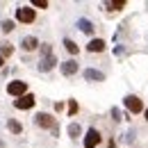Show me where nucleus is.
<instances>
[{
    "mask_svg": "<svg viewBox=\"0 0 148 148\" xmlns=\"http://www.w3.org/2000/svg\"><path fill=\"white\" fill-rule=\"evenodd\" d=\"M34 123H37L39 128H55V119L50 116V114H46V112H41V114H37L34 116Z\"/></svg>",
    "mask_w": 148,
    "mask_h": 148,
    "instance_id": "6",
    "label": "nucleus"
},
{
    "mask_svg": "<svg viewBox=\"0 0 148 148\" xmlns=\"http://www.w3.org/2000/svg\"><path fill=\"white\" fill-rule=\"evenodd\" d=\"M7 128H9V132H14V134H21V132H23V125H21L16 119H9V121H7Z\"/></svg>",
    "mask_w": 148,
    "mask_h": 148,
    "instance_id": "13",
    "label": "nucleus"
},
{
    "mask_svg": "<svg viewBox=\"0 0 148 148\" xmlns=\"http://www.w3.org/2000/svg\"><path fill=\"white\" fill-rule=\"evenodd\" d=\"M105 7H107L110 12H116V9H123L125 2H123V0H110V2H105Z\"/></svg>",
    "mask_w": 148,
    "mask_h": 148,
    "instance_id": "14",
    "label": "nucleus"
},
{
    "mask_svg": "<svg viewBox=\"0 0 148 148\" xmlns=\"http://www.w3.org/2000/svg\"><path fill=\"white\" fill-rule=\"evenodd\" d=\"M34 18H37V14L32 7H18L16 9V21H21V23H32Z\"/></svg>",
    "mask_w": 148,
    "mask_h": 148,
    "instance_id": "4",
    "label": "nucleus"
},
{
    "mask_svg": "<svg viewBox=\"0 0 148 148\" xmlns=\"http://www.w3.org/2000/svg\"><path fill=\"white\" fill-rule=\"evenodd\" d=\"M2 62H5V57H2V55H0V69H2Z\"/></svg>",
    "mask_w": 148,
    "mask_h": 148,
    "instance_id": "24",
    "label": "nucleus"
},
{
    "mask_svg": "<svg viewBox=\"0 0 148 148\" xmlns=\"http://www.w3.org/2000/svg\"><path fill=\"white\" fill-rule=\"evenodd\" d=\"M55 64H57V59L53 55H50V57H43V59L39 62V71H41V73H48V71L55 69Z\"/></svg>",
    "mask_w": 148,
    "mask_h": 148,
    "instance_id": "8",
    "label": "nucleus"
},
{
    "mask_svg": "<svg viewBox=\"0 0 148 148\" xmlns=\"http://www.w3.org/2000/svg\"><path fill=\"white\" fill-rule=\"evenodd\" d=\"M98 144H100V132L96 128H89L84 134V148H96Z\"/></svg>",
    "mask_w": 148,
    "mask_h": 148,
    "instance_id": "5",
    "label": "nucleus"
},
{
    "mask_svg": "<svg viewBox=\"0 0 148 148\" xmlns=\"http://www.w3.org/2000/svg\"><path fill=\"white\" fill-rule=\"evenodd\" d=\"M41 55H43V57H50V55H53V48H50V43H43V46H41Z\"/></svg>",
    "mask_w": 148,
    "mask_h": 148,
    "instance_id": "19",
    "label": "nucleus"
},
{
    "mask_svg": "<svg viewBox=\"0 0 148 148\" xmlns=\"http://www.w3.org/2000/svg\"><path fill=\"white\" fill-rule=\"evenodd\" d=\"M114 55H116V57L123 55V48H121V46H116V48H114Z\"/></svg>",
    "mask_w": 148,
    "mask_h": 148,
    "instance_id": "23",
    "label": "nucleus"
},
{
    "mask_svg": "<svg viewBox=\"0 0 148 148\" xmlns=\"http://www.w3.org/2000/svg\"><path fill=\"white\" fill-rule=\"evenodd\" d=\"M7 93H9V96H16V98L25 96V93H27V82H23V80L9 82V84H7Z\"/></svg>",
    "mask_w": 148,
    "mask_h": 148,
    "instance_id": "2",
    "label": "nucleus"
},
{
    "mask_svg": "<svg viewBox=\"0 0 148 148\" xmlns=\"http://www.w3.org/2000/svg\"><path fill=\"white\" fill-rule=\"evenodd\" d=\"M64 48L71 53V55H77L80 53V48H77V43L75 41H71V39H64Z\"/></svg>",
    "mask_w": 148,
    "mask_h": 148,
    "instance_id": "15",
    "label": "nucleus"
},
{
    "mask_svg": "<svg viewBox=\"0 0 148 148\" xmlns=\"http://www.w3.org/2000/svg\"><path fill=\"white\" fill-rule=\"evenodd\" d=\"M84 80H89V82H103L105 80V73L103 71H96V69H84Z\"/></svg>",
    "mask_w": 148,
    "mask_h": 148,
    "instance_id": "7",
    "label": "nucleus"
},
{
    "mask_svg": "<svg viewBox=\"0 0 148 148\" xmlns=\"http://www.w3.org/2000/svg\"><path fill=\"white\" fill-rule=\"evenodd\" d=\"M144 114H146V121H148V107H146V110H144Z\"/></svg>",
    "mask_w": 148,
    "mask_h": 148,
    "instance_id": "25",
    "label": "nucleus"
},
{
    "mask_svg": "<svg viewBox=\"0 0 148 148\" xmlns=\"http://www.w3.org/2000/svg\"><path fill=\"white\" fill-rule=\"evenodd\" d=\"M87 50H89V53H103V50H105V41H103V39H91V41L87 43Z\"/></svg>",
    "mask_w": 148,
    "mask_h": 148,
    "instance_id": "10",
    "label": "nucleus"
},
{
    "mask_svg": "<svg viewBox=\"0 0 148 148\" xmlns=\"http://www.w3.org/2000/svg\"><path fill=\"white\" fill-rule=\"evenodd\" d=\"M77 27H80L84 34H93V23L89 18H77Z\"/></svg>",
    "mask_w": 148,
    "mask_h": 148,
    "instance_id": "11",
    "label": "nucleus"
},
{
    "mask_svg": "<svg viewBox=\"0 0 148 148\" xmlns=\"http://www.w3.org/2000/svg\"><path fill=\"white\" fill-rule=\"evenodd\" d=\"M69 134H71L73 139H77V137L82 134V128H80V123H71V125H69Z\"/></svg>",
    "mask_w": 148,
    "mask_h": 148,
    "instance_id": "16",
    "label": "nucleus"
},
{
    "mask_svg": "<svg viewBox=\"0 0 148 148\" xmlns=\"http://www.w3.org/2000/svg\"><path fill=\"white\" fill-rule=\"evenodd\" d=\"M12 53H14L12 43H2V46H0V55L2 57H12Z\"/></svg>",
    "mask_w": 148,
    "mask_h": 148,
    "instance_id": "17",
    "label": "nucleus"
},
{
    "mask_svg": "<svg viewBox=\"0 0 148 148\" xmlns=\"http://www.w3.org/2000/svg\"><path fill=\"white\" fill-rule=\"evenodd\" d=\"M112 119H114V121H121V112H119V107H112Z\"/></svg>",
    "mask_w": 148,
    "mask_h": 148,
    "instance_id": "22",
    "label": "nucleus"
},
{
    "mask_svg": "<svg viewBox=\"0 0 148 148\" xmlns=\"http://www.w3.org/2000/svg\"><path fill=\"white\" fill-rule=\"evenodd\" d=\"M34 103H37V98L32 93H25V96H21V98L14 100V107L16 110H30V107H34Z\"/></svg>",
    "mask_w": 148,
    "mask_h": 148,
    "instance_id": "3",
    "label": "nucleus"
},
{
    "mask_svg": "<svg viewBox=\"0 0 148 148\" xmlns=\"http://www.w3.org/2000/svg\"><path fill=\"white\" fill-rule=\"evenodd\" d=\"M32 7H41V9H46V7H48V0H32Z\"/></svg>",
    "mask_w": 148,
    "mask_h": 148,
    "instance_id": "21",
    "label": "nucleus"
},
{
    "mask_svg": "<svg viewBox=\"0 0 148 148\" xmlns=\"http://www.w3.org/2000/svg\"><path fill=\"white\" fill-rule=\"evenodd\" d=\"M21 46H23V50L30 53V50H34V48L39 46V41H37V37H25L23 41H21Z\"/></svg>",
    "mask_w": 148,
    "mask_h": 148,
    "instance_id": "12",
    "label": "nucleus"
},
{
    "mask_svg": "<svg viewBox=\"0 0 148 148\" xmlns=\"http://www.w3.org/2000/svg\"><path fill=\"white\" fill-rule=\"evenodd\" d=\"M123 105H125V110H128L130 114H139V112H144V103H141L139 96H125V98H123Z\"/></svg>",
    "mask_w": 148,
    "mask_h": 148,
    "instance_id": "1",
    "label": "nucleus"
},
{
    "mask_svg": "<svg viewBox=\"0 0 148 148\" xmlns=\"http://www.w3.org/2000/svg\"><path fill=\"white\" fill-rule=\"evenodd\" d=\"M62 73L66 75V77L75 75V73H77V62H75V59H69V62H64V64H62Z\"/></svg>",
    "mask_w": 148,
    "mask_h": 148,
    "instance_id": "9",
    "label": "nucleus"
},
{
    "mask_svg": "<svg viewBox=\"0 0 148 148\" xmlns=\"http://www.w3.org/2000/svg\"><path fill=\"white\" fill-rule=\"evenodd\" d=\"M14 30V21H2V32H12Z\"/></svg>",
    "mask_w": 148,
    "mask_h": 148,
    "instance_id": "20",
    "label": "nucleus"
},
{
    "mask_svg": "<svg viewBox=\"0 0 148 148\" xmlns=\"http://www.w3.org/2000/svg\"><path fill=\"white\" fill-rule=\"evenodd\" d=\"M69 114H71V116L77 114V100H69Z\"/></svg>",
    "mask_w": 148,
    "mask_h": 148,
    "instance_id": "18",
    "label": "nucleus"
}]
</instances>
